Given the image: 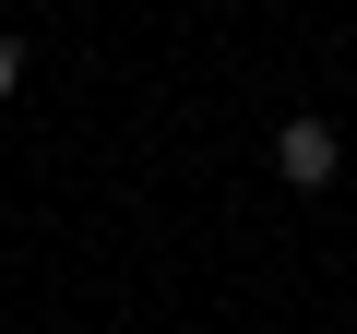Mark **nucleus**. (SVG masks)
I'll list each match as a JSON object with an SVG mask.
<instances>
[{
  "instance_id": "f03ea898",
  "label": "nucleus",
  "mask_w": 357,
  "mask_h": 334,
  "mask_svg": "<svg viewBox=\"0 0 357 334\" xmlns=\"http://www.w3.org/2000/svg\"><path fill=\"white\" fill-rule=\"evenodd\" d=\"M13 84H24V48H0V96H13Z\"/></svg>"
},
{
  "instance_id": "f257e3e1",
  "label": "nucleus",
  "mask_w": 357,
  "mask_h": 334,
  "mask_svg": "<svg viewBox=\"0 0 357 334\" xmlns=\"http://www.w3.org/2000/svg\"><path fill=\"white\" fill-rule=\"evenodd\" d=\"M274 167H286V191H321L333 167H345V143H333V119H286V131H274Z\"/></svg>"
}]
</instances>
